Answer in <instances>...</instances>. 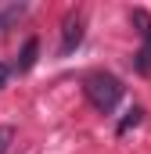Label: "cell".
Wrapping results in <instances>:
<instances>
[{
	"label": "cell",
	"mask_w": 151,
	"mask_h": 154,
	"mask_svg": "<svg viewBox=\"0 0 151 154\" xmlns=\"http://www.w3.org/2000/svg\"><path fill=\"white\" fill-rule=\"evenodd\" d=\"M83 93L101 115H112L119 108V100H122V82L115 75H108V72H90L83 79Z\"/></svg>",
	"instance_id": "1"
},
{
	"label": "cell",
	"mask_w": 151,
	"mask_h": 154,
	"mask_svg": "<svg viewBox=\"0 0 151 154\" xmlns=\"http://www.w3.org/2000/svg\"><path fill=\"white\" fill-rule=\"evenodd\" d=\"M83 29H86V14L83 11H69L65 22H61V47H58L61 57H69L76 47L83 43Z\"/></svg>",
	"instance_id": "2"
},
{
	"label": "cell",
	"mask_w": 151,
	"mask_h": 154,
	"mask_svg": "<svg viewBox=\"0 0 151 154\" xmlns=\"http://www.w3.org/2000/svg\"><path fill=\"white\" fill-rule=\"evenodd\" d=\"M133 68H137L140 75H151V29L144 32V43H140V50L133 54Z\"/></svg>",
	"instance_id": "3"
},
{
	"label": "cell",
	"mask_w": 151,
	"mask_h": 154,
	"mask_svg": "<svg viewBox=\"0 0 151 154\" xmlns=\"http://www.w3.org/2000/svg\"><path fill=\"white\" fill-rule=\"evenodd\" d=\"M36 54H40V39L29 36V39H25V47H22V57H18V72H29V68L36 65Z\"/></svg>",
	"instance_id": "4"
},
{
	"label": "cell",
	"mask_w": 151,
	"mask_h": 154,
	"mask_svg": "<svg viewBox=\"0 0 151 154\" xmlns=\"http://www.w3.org/2000/svg\"><path fill=\"white\" fill-rule=\"evenodd\" d=\"M140 122H144V108H130V111H126V118L115 125V133H119V136H126V133H130V129H137Z\"/></svg>",
	"instance_id": "5"
},
{
	"label": "cell",
	"mask_w": 151,
	"mask_h": 154,
	"mask_svg": "<svg viewBox=\"0 0 151 154\" xmlns=\"http://www.w3.org/2000/svg\"><path fill=\"white\" fill-rule=\"evenodd\" d=\"M11 143H14V125H0V154H7Z\"/></svg>",
	"instance_id": "6"
},
{
	"label": "cell",
	"mask_w": 151,
	"mask_h": 154,
	"mask_svg": "<svg viewBox=\"0 0 151 154\" xmlns=\"http://www.w3.org/2000/svg\"><path fill=\"white\" fill-rule=\"evenodd\" d=\"M22 11H25V7H7V11H0V25H7V22H11V18H18Z\"/></svg>",
	"instance_id": "7"
},
{
	"label": "cell",
	"mask_w": 151,
	"mask_h": 154,
	"mask_svg": "<svg viewBox=\"0 0 151 154\" xmlns=\"http://www.w3.org/2000/svg\"><path fill=\"white\" fill-rule=\"evenodd\" d=\"M7 75H11V68H7V65H0V90H4V82H7Z\"/></svg>",
	"instance_id": "8"
}]
</instances>
